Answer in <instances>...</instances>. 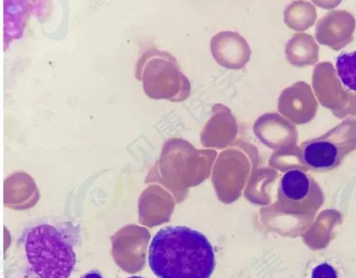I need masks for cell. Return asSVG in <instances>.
<instances>
[{
	"label": "cell",
	"mask_w": 356,
	"mask_h": 278,
	"mask_svg": "<svg viewBox=\"0 0 356 278\" xmlns=\"http://www.w3.org/2000/svg\"><path fill=\"white\" fill-rule=\"evenodd\" d=\"M356 149V120L348 118L325 134L302 143L300 159L315 171L336 168Z\"/></svg>",
	"instance_id": "cell-4"
},
{
	"label": "cell",
	"mask_w": 356,
	"mask_h": 278,
	"mask_svg": "<svg viewBox=\"0 0 356 278\" xmlns=\"http://www.w3.org/2000/svg\"><path fill=\"white\" fill-rule=\"evenodd\" d=\"M318 47L312 36L297 33L286 44L285 53L289 63L302 66L318 60Z\"/></svg>",
	"instance_id": "cell-9"
},
{
	"label": "cell",
	"mask_w": 356,
	"mask_h": 278,
	"mask_svg": "<svg viewBox=\"0 0 356 278\" xmlns=\"http://www.w3.org/2000/svg\"><path fill=\"white\" fill-rule=\"evenodd\" d=\"M127 278H145V277H140V276H131V277H127Z\"/></svg>",
	"instance_id": "cell-13"
},
{
	"label": "cell",
	"mask_w": 356,
	"mask_h": 278,
	"mask_svg": "<svg viewBox=\"0 0 356 278\" xmlns=\"http://www.w3.org/2000/svg\"><path fill=\"white\" fill-rule=\"evenodd\" d=\"M312 278H338L334 268L328 263H321L314 268Z\"/></svg>",
	"instance_id": "cell-11"
},
{
	"label": "cell",
	"mask_w": 356,
	"mask_h": 278,
	"mask_svg": "<svg viewBox=\"0 0 356 278\" xmlns=\"http://www.w3.org/2000/svg\"><path fill=\"white\" fill-rule=\"evenodd\" d=\"M149 264L159 278H210L214 250L200 232L184 226H168L152 238Z\"/></svg>",
	"instance_id": "cell-1"
},
{
	"label": "cell",
	"mask_w": 356,
	"mask_h": 278,
	"mask_svg": "<svg viewBox=\"0 0 356 278\" xmlns=\"http://www.w3.org/2000/svg\"><path fill=\"white\" fill-rule=\"evenodd\" d=\"M355 26V19L349 12L331 10L317 22L316 38L320 44L337 51L352 40Z\"/></svg>",
	"instance_id": "cell-7"
},
{
	"label": "cell",
	"mask_w": 356,
	"mask_h": 278,
	"mask_svg": "<svg viewBox=\"0 0 356 278\" xmlns=\"http://www.w3.org/2000/svg\"><path fill=\"white\" fill-rule=\"evenodd\" d=\"M336 69L342 83L348 89L356 91V51L339 55Z\"/></svg>",
	"instance_id": "cell-10"
},
{
	"label": "cell",
	"mask_w": 356,
	"mask_h": 278,
	"mask_svg": "<svg viewBox=\"0 0 356 278\" xmlns=\"http://www.w3.org/2000/svg\"><path fill=\"white\" fill-rule=\"evenodd\" d=\"M318 103L309 85L303 81L285 88L278 99V111L292 123L310 122L316 115Z\"/></svg>",
	"instance_id": "cell-6"
},
{
	"label": "cell",
	"mask_w": 356,
	"mask_h": 278,
	"mask_svg": "<svg viewBox=\"0 0 356 278\" xmlns=\"http://www.w3.org/2000/svg\"><path fill=\"white\" fill-rule=\"evenodd\" d=\"M136 75L151 98L182 101L190 94L188 79L168 54L156 51L147 53L136 67Z\"/></svg>",
	"instance_id": "cell-3"
},
{
	"label": "cell",
	"mask_w": 356,
	"mask_h": 278,
	"mask_svg": "<svg viewBox=\"0 0 356 278\" xmlns=\"http://www.w3.org/2000/svg\"><path fill=\"white\" fill-rule=\"evenodd\" d=\"M24 247L29 263L40 278H68L74 268L72 246L53 226L42 224L31 229Z\"/></svg>",
	"instance_id": "cell-2"
},
{
	"label": "cell",
	"mask_w": 356,
	"mask_h": 278,
	"mask_svg": "<svg viewBox=\"0 0 356 278\" xmlns=\"http://www.w3.org/2000/svg\"><path fill=\"white\" fill-rule=\"evenodd\" d=\"M83 278H102V277L98 272L91 271L87 273Z\"/></svg>",
	"instance_id": "cell-12"
},
{
	"label": "cell",
	"mask_w": 356,
	"mask_h": 278,
	"mask_svg": "<svg viewBox=\"0 0 356 278\" xmlns=\"http://www.w3.org/2000/svg\"><path fill=\"white\" fill-rule=\"evenodd\" d=\"M211 54L216 62L228 69H241L249 61L250 49L245 38L232 31H222L212 38Z\"/></svg>",
	"instance_id": "cell-8"
},
{
	"label": "cell",
	"mask_w": 356,
	"mask_h": 278,
	"mask_svg": "<svg viewBox=\"0 0 356 278\" xmlns=\"http://www.w3.org/2000/svg\"><path fill=\"white\" fill-rule=\"evenodd\" d=\"M280 192L289 210L314 218L324 202L323 190L314 179L300 169H291L281 179Z\"/></svg>",
	"instance_id": "cell-5"
}]
</instances>
